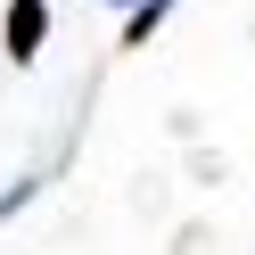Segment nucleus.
I'll list each match as a JSON object with an SVG mask.
<instances>
[{"mask_svg":"<svg viewBox=\"0 0 255 255\" xmlns=\"http://www.w3.org/2000/svg\"><path fill=\"white\" fill-rule=\"evenodd\" d=\"M0 41H8V58L25 66V58L50 41V8H41V0H8V33H0Z\"/></svg>","mask_w":255,"mask_h":255,"instance_id":"nucleus-1","label":"nucleus"}]
</instances>
